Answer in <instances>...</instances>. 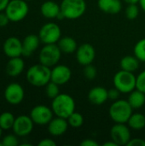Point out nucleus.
<instances>
[{"instance_id":"f257e3e1","label":"nucleus","mask_w":145,"mask_h":146,"mask_svg":"<svg viewBox=\"0 0 145 146\" xmlns=\"http://www.w3.org/2000/svg\"><path fill=\"white\" fill-rule=\"evenodd\" d=\"M50 68L39 62V64L32 65L28 68L26 77L30 85L36 87H42L45 86L50 81Z\"/></svg>"},{"instance_id":"f03ea898","label":"nucleus","mask_w":145,"mask_h":146,"mask_svg":"<svg viewBox=\"0 0 145 146\" xmlns=\"http://www.w3.org/2000/svg\"><path fill=\"white\" fill-rule=\"evenodd\" d=\"M51 109L56 116L68 119L75 111V101L70 95L60 93L52 99Z\"/></svg>"},{"instance_id":"7ed1b4c3","label":"nucleus","mask_w":145,"mask_h":146,"mask_svg":"<svg viewBox=\"0 0 145 146\" xmlns=\"http://www.w3.org/2000/svg\"><path fill=\"white\" fill-rule=\"evenodd\" d=\"M132 107L127 100L118 99L109 108V116L115 123H127L132 115Z\"/></svg>"},{"instance_id":"20e7f679","label":"nucleus","mask_w":145,"mask_h":146,"mask_svg":"<svg viewBox=\"0 0 145 146\" xmlns=\"http://www.w3.org/2000/svg\"><path fill=\"white\" fill-rule=\"evenodd\" d=\"M113 83L115 87L121 93H130L136 89L137 77L132 72L121 69L115 74Z\"/></svg>"},{"instance_id":"39448f33","label":"nucleus","mask_w":145,"mask_h":146,"mask_svg":"<svg viewBox=\"0 0 145 146\" xmlns=\"http://www.w3.org/2000/svg\"><path fill=\"white\" fill-rule=\"evenodd\" d=\"M60 7L65 19L75 20L85 14L86 3L85 0H62Z\"/></svg>"},{"instance_id":"423d86ee","label":"nucleus","mask_w":145,"mask_h":146,"mask_svg":"<svg viewBox=\"0 0 145 146\" xmlns=\"http://www.w3.org/2000/svg\"><path fill=\"white\" fill-rule=\"evenodd\" d=\"M4 12L10 21L18 22L26 17L29 12V6L26 0H9Z\"/></svg>"},{"instance_id":"0eeeda50","label":"nucleus","mask_w":145,"mask_h":146,"mask_svg":"<svg viewBox=\"0 0 145 146\" xmlns=\"http://www.w3.org/2000/svg\"><path fill=\"white\" fill-rule=\"evenodd\" d=\"M62 53V50L56 44H44V46L39 51V62L49 68L54 67L59 62Z\"/></svg>"},{"instance_id":"6e6552de","label":"nucleus","mask_w":145,"mask_h":146,"mask_svg":"<svg viewBox=\"0 0 145 146\" xmlns=\"http://www.w3.org/2000/svg\"><path fill=\"white\" fill-rule=\"evenodd\" d=\"M38 37L44 44H56L62 38V30L57 24L49 22L42 26L38 32Z\"/></svg>"},{"instance_id":"1a4fd4ad","label":"nucleus","mask_w":145,"mask_h":146,"mask_svg":"<svg viewBox=\"0 0 145 146\" xmlns=\"http://www.w3.org/2000/svg\"><path fill=\"white\" fill-rule=\"evenodd\" d=\"M53 115L54 113L51 108L39 104L32 109L29 115L33 121L34 124L44 126L49 124V122L53 119Z\"/></svg>"},{"instance_id":"9d476101","label":"nucleus","mask_w":145,"mask_h":146,"mask_svg":"<svg viewBox=\"0 0 145 146\" xmlns=\"http://www.w3.org/2000/svg\"><path fill=\"white\" fill-rule=\"evenodd\" d=\"M3 96L6 102L9 104L18 105L23 101L25 98V91L19 83L13 82L6 86Z\"/></svg>"},{"instance_id":"9b49d317","label":"nucleus","mask_w":145,"mask_h":146,"mask_svg":"<svg viewBox=\"0 0 145 146\" xmlns=\"http://www.w3.org/2000/svg\"><path fill=\"white\" fill-rule=\"evenodd\" d=\"M34 122L30 115H21L15 117L12 130L18 137H26L33 130Z\"/></svg>"},{"instance_id":"f8f14e48","label":"nucleus","mask_w":145,"mask_h":146,"mask_svg":"<svg viewBox=\"0 0 145 146\" xmlns=\"http://www.w3.org/2000/svg\"><path fill=\"white\" fill-rule=\"evenodd\" d=\"M110 136L113 141H115L118 146L127 145L131 140L130 127L126 123H115L110 130Z\"/></svg>"},{"instance_id":"ddd939ff","label":"nucleus","mask_w":145,"mask_h":146,"mask_svg":"<svg viewBox=\"0 0 145 146\" xmlns=\"http://www.w3.org/2000/svg\"><path fill=\"white\" fill-rule=\"evenodd\" d=\"M96 57V50L94 47L88 43L82 44L78 46L76 50V59L82 66L91 64Z\"/></svg>"},{"instance_id":"4468645a","label":"nucleus","mask_w":145,"mask_h":146,"mask_svg":"<svg viewBox=\"0 0 145 146\" xmlns=\"http://www.w3.org/2000/svg\"><path fill=\"white\" fill-rule=\"evenodd\" d=\"M71 76L72 71L68 66L63 64L56 65L51 69L50 80L59 86H62L68 83L70 80Z\"/></svg>"},{"instance_id":"2eb2a0df","label":"nucleus","mask_w":145,"mask_h":146,"mask_svg":"<svg viewBox=\"0 0 145 146\" xmlns=\"http://www.w3.org/2000/svg\"><path fill=\"white\" fill-rule=\"evenodd\" d=\"M3 50L4 54L9 58L21 56L22 41H21L16 37H9L4 41L3 44Z\"/></svg>"},{"instance_id":"dca6fc26","label":"nucleus","mask_w":145,"mask_h":146,"mask_svg":"<svg viewBox=\"0 0 145 146\" xmlns=\"http://www.w3.org/2000/svg\"><path fill=\"white\" fill-rule=\"evenodd\" d=\"M68 127L69 125L67 119L56 116L49 122L48 131L50 135L54 137H59L67 132Z\"/></svg>"},{"instance_id":"f3484780","label":"nucleus","mask_w":145,"mask_h":146,"mask_svg":"<svg viewBox=\"0 0 145 146\" xmlns=\"http://www.w3.org/2000/svg\"><path fill=\"white\" fill-rule=\"evenodd\" d=\"M40 38L38 35L28 34L22 40V56H30L33 54L39 46Z\"/></svg>"},{"instance_id":"a211bd4d","label":"nucleus","mask_w":145,"mask_h":146,"mask_svg":"<svg viewBox=\"0 0 145 146\" xmlns=\"http://www.w3.org/2000/svg\"><path fill=\"white\" fill-rule=\"evenodd\" d=\"M109 99V92L108 90L102 86H96L90 90L88 93V100L95 104L101 105L107 102Z\"/></svg>"},{"instance_id":"6ab92c4d","label":"nucleus","mask_w":145,"mask_h":146,"mask_svg":"<svg viewBox=\"0 0 145 146\" xmlns=\"http://www.w3.org/2000/svg\"><path fill=\"white\" fill-rule=\"evenodd\" d=\"M25 68L24 60L21 57H12L7 62L6 65V73L9 76L16 77L19 76Z\"/></svg>"},{"instance_id":"aec40b11","label":"nucleus","mask_w":145,"mask_h":146,"mask_svg":"<svg viewBox=\"0 0 145 146\" xmlns=\"http://www.w3.org/2000/svg\"><path fill=\"white\" fill-rule=\"evenodd\" d=\"M98 8L107 14H118L122 9V3L121 0H98Z\"/></svg>"},{"instance_id":"412c9836","label":"nucleus","mask_w":145,"mask_h":146,"mask_svg":"<svg viewBox=\"0 0 145 146\" xmlns=\"http://www.w3.org/2000/svg\"><path fill=\"white\" fill-rule=\"evenodd\" d=\"M41 14L44 17L47 19L57 18L59 13L61 12V7L54 1H45L40 7Z\"/></svg>"},{"instance_id":"4be33fe9","label":"nucleus","mask_w":145,"mask_h":146,"mask_svg":"<svg viewBox=\"0 0 145 146\" xmlns=\"http://www.w3.org/2000/svg\"><path fill=\"white\" fill-rule=\"evenodd\" d=\"M57 45L59 46L62 52L65 54L74 53L78 49V44L76 40L73 38L68 36L62 37L57 42Z\"/></svg>"},{"instance_id":"5701e85b","label":"nucleus","mask_w":145,"mask_h":146,"mask_svg":"<svg viewBox=\"0 0 145 146\" xmlns=\"http://www.w3.org/2000/svg\"><path fill=\"white\" fill-rule=\"evenodd\" d=\"M127 101L133 110L140 109L145 104V93L138 89H135L129 93Z\"/></svg>"},{"instance_id":"b1692460","label":"nucleus","mask_w":145,"mask_h":146,"mask_svg":"<svg viewBox=\"0 0 145 146\" xmlns=\"http://www.w3.org/2000/svg\"><path fill=\"white\" fill-rule=\"evenodd\" d=\"M139 60L135 56H126L121 60V68L123 70L134 73L139 68Z\"/></svg>"},{"instance_id":"393cba45","label":"nucleus","mask_w":145,"mask_h":146,"mask_svg":"<svg viewBox=\"0 0 145 146\" xmlns=\"http://www.w3.org/2000/svg\"><path fill=\"white\" fill-rule=\"evenodd\" d=\"M127 124L128 127L133 130H141L145 127V115L141 113H132Z\"/></svg>"},{"instance_id":"a878e982","label":"nucleus","mask_w":145,"mask_h":146,"mask_svg":"<svg viewBox=\"0 0 145 146\" xmlns=\"http://www.w3.org/2000/svg\"><path fill=\"white\" fill-rule=\"evenodd\" d=\"M15 120V117L9 111L3 112L0 115V127L4 131L12 129Z\"/></svg>"},{"instance_id":"bb28decb","label":"nucleus","mask_w":145,"mask_h":146,"mask_svg":"<svg viewBox=\"0 0 145 146\" xmlns=\"http://www.w3.org/2000/svg\"><path fill=\"white\" fill-rule=\"evenodd\" d=\"M67 120H68L69 127H71L73 128H79V127H82V125L84 124L83 115L80 113L76 112V111H74L73 114H71Z\"/></svg>"},{"instance_id":"cd10ccee","label":"nucleus","mask_w":145,"mask_h":146,"mask_svg":"<svg viewBox=\"0 0 145 146\" xmlns=\"http://www.w3.org/2000/svg\"><path fill=\"white\" fill-rule=\"evenodd\" d=\"M134 56L140 61L145 62V38L140 39L134 46Z\"/></svg>"},{"instance_id":"c85d7f7f","label":"nucleus","mask_w":145,"mask_h":146,"mask_svg":"<svg viewBox=\"0 0 145 146\" xmlns=\"http://www.w3.org/2000/svg\"><path fill=\"white\" fill-rule=\"evenodd\" d=\"M45 93L46 96L49 98H55L60 94V89H59V85L56 84L53 81H50L46 86H45Z\"/></svg>"},{"instance_id":"c756f323","label":"nucleus","mask_w":145,"mask_h":146,"mask_svg":"<svg viewBox=\"0 0 145 146\" xmlns=\"http://www.w3.org/2000/svg\"><path fill=\"white\" fill-rule=\"evenodd\" d=\"M139 14V7L137 5V3H132L128 4V6L126 9V18L129 20H135Z\"/></svg>"},{"instance_id":"7c9ffc66","label":"nucleus","mask_w":145,"mask_h":146,"mask_svg":"<svg viewBox=\"0 0 145 146\" xmlns=\"http://www.w3.org/2000/svg\"><path fill=\"white\" fill-rule=\"evenodd\" d=\"M18 136L14 134H8L4 136L1 141L3 146H16L19 145V140H18Z\"/></svg>"},{"instance_id":"2f4dec72","label":"nucleus","mask_w":145,"mask_h":146,"mask_svg":"<svg viewBox=\"0 0 145 146\" xmlns=\"http://www.w3.org/2000/svg\"><path fill=\"white\" fill-rule=\"evenodd\" d=\"M84 75H85V77L87 80H94L97 77V68L92 64H88V65L85 66V68H84Z\"/></svg>"},{"instance_id":"473e14b6","label":"nucleus","mask_w":145,"mask_h":146,"mask_svg":"<svg viewBox=\"0 0 145 146\" xmlns=\"http://www.w3.org/2000/svg\"><path fill=\"white\" fill-rule=\"evenodd\" d=\"M136 89H138V90H139V91L145 93V70L142 71L137 76Z\"/></svg>"},{"instance_id":"72a5a7b5","label":"nucleus","mask_w":145,"mask_h":146,"mask_svg":"<svg viewBox=\"0 0 145 146\" xmlns=\"http://www.w3.org/2000/svg\"><path fill=\"white\" fill-rule=\"evenodd\" d=\"M108 92H109V99L112 100V101H116L119 99L120 98V95H121V92L116 89L115 87L113 88V89H110V90H108Z\"/></svg>"},{"instance_id":"f704fd0d","label":"nucleus","mask_w":145,"mask_h":146,"mask_svg":"<svg viewBox=\"0 0 145 146\" xmlns=\"http://www.w3.org/2000/svg\"><path fill=\"white\" fill-rule=\"evenodd\" d=\"M127 146H145V141L142 139H131Z\"/></svg>"},{"instance_id":"c9c22d12","label":"nucleus","mask_w":145,"mask_h":146,"mask_svg":"<svg viewBox=\"0 0 145 146\" xmlns=\"http://www.w3.org/2000/svg\"><path fill=\"white\" fill-rule=\"evenodd\" d=\"M9 19L8 17V15L5 14L4 11H2L0 12V27H5L9 24Z\"/></svg>"},{"instance_id":"e433bc0d","label":"nucleus","mask_w":145,"mask_h":146,"mask_svg":"<svg viewBox=\"0 0 145 146\" xmlns=\"http://www.w3.org/2000/svg\"><path fill=\"white\" fill-rule=\"evenodd\" d=\"M39 146H56V143L50 139H42L39 143H38Z\"/></svg>"},{"instance_id":"4c0bfd02","label":"nucleus","mask_w":145,"mask_h":146,"mask_svg":"<svg viewBox=\"0 0 145 146\" xmlns=\"http://www.w3.org/2000/svg\"><path fill=\"white\" fill-rule=\"evenodd\" d=\"M81 146H98V143L97 141H95L94 139H86L85 140H83L80 143Z\"/></svg>"},{"instance_id":"58836bf2","label":"nucleus","mask_w":145,"mask_h":146,"mask_svg":"<svg viewBox=\"0 0 145 146\" xmlns=\"http://www.w3.org/2000/svg\"><path fill=\"white\" fill-rule=\"evenodd\" d=\"M9 2V0H0V12L4 11Z\"/></svg>"},{"instance_id":"ea45409f","label":"nucleus","mask_w":145,"mask_h":146,"mask_svg":"<svg viewBox=\"0 0 145 146\" xmlns=\"http://www.w3.org/2000/svg\"><path fill=\"white\" fill-rule=\"evenodd\" d=\"M103 145L104 146H118V145L115 142V141H109V142H106V143H104L103 144Z\"/></svg>"},{"instance_id":"a19ab883","label":"nucleus","mask_w":145,"mask_h":146,"mask_svg":"<svg viewBox=\"0 0 145 146\" xmlns=\"http://www.w3.org/2000/svg\"><path fill=\"white\" fill-rule=\"evenodd\" d=\"M127 4H132V3H138L140 0H124Z\"/></svg>"},{"instance_id":"79ce46f5","label":"nucleus","mask_w":145,"mask_h":146,"mask_svg":"<svg viewBox=\"0 0 145 146\" xmlns=\"http://www.w3.org/2000/svg\"><path fill=\"white\" fill-rule=\"evenodd\" d=\"M138 3L140 5V8L145 12V0H140Z\"/></svg>"},{"instance_id":"37998d69","label":"nucleus","mask_w":145,"mask_h":146,"mask_svg":"<svg viewBox=\"0 0 145 146\" xmlns=\"http://www.w3.org/2000/svg\"><path fill=\"white\" fill-rule=\"evenodd\" d=\"M3 129H2V128L0 127V139H1V137H2V133H3Z\"/></svg>"},{"instance_id":"c03bdc74","label":"nucleus","mask_w":145,"mask_h":146,"mask_svg":"<svg viewBox=\"0 0 145 146\" xmlns=\"http://www.w3.org/2000/svg\"><path fill=\"white\" fill-rule=\"evenodd\" d=\"M0 146H3V144H2V141H1V139H0Z\"/></svg>"},{"instance_id":"a18cd8bd","label":"nucleus","mask_w":145,"mask_h":146,"mask_svg":"<svg viewBox=\"0 0 145 146\" xmlns=\"http://www.w3.org/2000/svg\"><path fill=\"white\" fill-rule=\"evenodd\" d=\"M26 1H32V0H26Z\"/></svg>"}]
</instances>
